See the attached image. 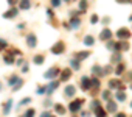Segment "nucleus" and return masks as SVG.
I'll return each mask as SVG.
<instances>
[{"instance_id": "dca6fc26", "label": "nucleus", "mask_w": 132, "mask_h": 117, "mask_svg": "<svg viewBox=\"0 0 132 117\" xmlns=\"http://www.w3.org/2000/svg\"><path fill=\"white\" fill-rule=\"evenodd\" d=\"M79 24H81V20H79L78 17H73V19H72V27H73V28H78Z\"/></svg>"}, {"instance_id": "a18cd8bd", "label": "nucleus", "mask_w": 132, "mask_h": 117, "mask_svg": "<svg viewBox=\"0 0 132 117\" xmlns=\"http://www.w3.org/2000/svg\"><path fill=\"white\" fill-rule=\"evenodd\" d=\"M130 106H132V105H130Z\"/></svg>"}, {"instance_id": "2f4dec72", "label": "nucleus", "mask_w": 132, "mask_h": 117, "mask_svg": "<svg viewBox=\"0 0 132 117\" xmlns=\"http://www.w3.org/2000/svg\"><path fill=\"white\" fill-rule=\"evenodd\" d=\"M103 98H104V100L109 98V91H104V92H103Z\"/></svg>"}, {"instance_id": "c9c22d12", "label": "nucleus", "mask_w": 132, "mask_h": 117, "mask_svg": "<svg viewBox=\"0 0 132 117\" xmlns=\"http://www.w3.org/2000/svg\"><path fill=\"white\" fill-rule=\"evenodd\" d=\"M30 101H31V98H25V100L20 101V105H23V103H30Z\"/></svg>"}, {"instance_id": "37998d69", "label": "nucleus", "mask_w": 132, "mask_h": 117, "mask_svg": "<svg viewBox=\"0 0 132 117\" xmlns=\"http://www.w3.org/2000/svg\"><path fill=\"white\" fill-rule=\"evenodd\" d=\"M130 87H132V86H130Z\"/></svg>"}, {"instance_id": "6ab92c4d", "label": "nucleus", "mask_w": 132, "mask_h": 117, "mask_svg": "<svg viewBox=\"0 0 132 117\" xmlns=\"http://www.w3.org/2000/svg\"><path fill=\"white\" fill-rule=\"evenodd\" d=\"M79 10L81 11L87 10V0H81V2H79Z\"/></svg>"}, {"instance_id": "f3484780", "label": "nucleus", "mask_w": 132, "mask_h": 117, "mask_svg": "<svg viewBox=\"0 0 132 117\" xmlns=\"http://www.w3.org/2000/svg\"><path fill=\"white\" fill-rule=\"evenodd\" d=\"M84 44L86 45H93V38L92 36H86L84 38Z\"/></svg>"}, {"instance_id": "0eeeda50", "label": "nucleus", "mask_w": 132, "mask_h": 117, "mask_svg": "<svg viewBox=\"0 0 132 117\" xmlns=\"http://www.w3.org/2000/svg\"><path fill=\"white\" fill-rule=\"evenodd\" d=\"M117 34H118V38H123V39H127L130 33H129V31H127L126 28H121V30H120V31H118Z\"/></svg>"}, {"instance_id": "a878e982", "label": "nucleus", "mask_w": 132, "mask_h": 117, "mask_svg": "<svg viewBox=\"0 0 132 117\" xmlns=\"http://www.w3.org/2000/svg\"><path fill=\"white\" fill-rule=\"evenodd\" d=\"M123 70H124V64H120V66L117 67V75H120Z\"/></svg>"}, {"instance_id": "9b49d317", "label": "nucleus", "mask_w": 132, "mask_h": 117, "mask_svg": "<svg viewBox=\"0 0 132 117\" xmlns=\"http://www.w3.org/2000/svg\"><path fill=\"white\" fill-rule=\"evenodd\" d=\"M109 87H112V89L121 87V81H120V80H110V81H109Z\"/></svg>"}, {"instance_id": "393cba45", "label": "nucleus", "mask_w": 132, "mask_h": 117, "mask_svg": "<svg viewBox=\"0 0 132 117\" xmlns=\"http://www.w3.org/2000/svg\"><path fill=\"white\" fill-rule=\"evenodd\" d=\"M13 61H14V60H13V56H10V55L5 56V63H6V64H13Z\"/></svg>"}, {"instance_id": "ea45409f", "label": "nucleus", "mask_w": 132, "mask_h": 117, "mask_svg": "<svg viewBox=\"0 0 132 117\" xmlns=\"http://www.w3.org/2000/svg\"><path fill=\"white\" fill-rule=\"evenodd\" d=\"M117 2H123L124 3V2H129V0H117Z\"/></svg>"}, {"instance_id": "f8f14e48", "label": "nucleus", "mask_w": 132, "mask_h": 117, "mask_svg": "<svg viewBox=\"0 0 132 117\" xmlns=\"http://www.w3.org/2000/svg\"><path fill=\"white\" fill-rule=\"evenodd\" d=\"M95 114H96V117H106V112H104V109L100 105L95 108Z\"/></svg>"}, {"instance_id": "1a4fd4ad", "label": "nucleus", "mask_w": 132, "mask_h": 117, "mask_svg": "<svg viewBox=\"0 0 132 117\" xmlns=\"http://www.w3.org/2000/svg\"><path fill=\"white\" fill-rule=\"evenodd\" d=\"M16 14H17V10H16V8H13V10L6 11V13L3 14V17H5V19H11V17H13V16H16Z\"/></svg>"}, {"instance_id": "f704fd0d", "label": "nucleus", "mask_w": 132, "mask_h": 117, "mask_svg": "<svg viewBox=\"0 0 132 117\" xmlns=\"http://www.w3.org/2000/svg\"><path fill=\"white\" fill-rule=\"evenodd\" d=\"M17 2H19V0H8V3H10V5H16Z\"/></svg>"}, {"instance_id": "20e7f679", "label": "nucleus", "mask_w": 132, "mask_h": 117, "mask_svg": "<svg viewBox=\"0 0 132 117\" xmlns=\"http://www.w3.org/2000/svg\"><path fill=\"white\" fill-rule=\"evenodd\" d=\"M27 42H28V47H34L37 44V39H36L34 34H28L27 36Z\"/></svg>"}, {"instance_id": "412c9836", "label": "nucleus", "mask_w": 132, "mask_h": 117, "mask_svg": "<svg viewBox=\"0 0 132 117\" xmlns=\"http://www.w3.org/2000/svg\"><path fill=\"white\" fill-rule=\"evenodd\" d=\"M90 53L89 52H81V53H78V60H84V58H87Z\"/></svg>"}, {"instance_id": "473e14b6", "label": "nucleus", "mask_w": 132, "mask_h": 117, "mask_svg": "<svg viewBox=\"0 0 132 117\" xmlns=\"http://www.w3.org/2000/svg\"><path fill=\"white\" fill-rule=\"evenodd\" d=\"M6 45V41L5 39H0V47H5Z\"/></svg>"}, {"instance_id": "4be33fe9", "label": "nucleus", "mask_w": 132, "mask_h": 117, "mask_svg": "<svg viewBox=\"0 0 132 117\" xmlns=\"http://www.w3.org/2000/svg\"><path fill=\"white\" fill-rule=\"evenodd\" d=\"M34 63L36 64H42L44 63V56H40V55L39 56H34Z\"/></svg>"}, {"instance_id": "2eb2a0df", "label": "nucleus", "mask_w": 132, "mask_h": 117, "mask_svg": "<svg viewBox=\"0 0 132 117\" xmlns=\"http://www.w3.org/2000/svg\"><path fill=\"white\" fill-rule=\"evenodd\" d=\"M30 6H31V3L28 2V0H22V2H20V8L22 10H28Z\"/></svg>"}, {"instance_id": "f257e3e1", "label": "nucleus", "mask_w": 132, "mask_h": 117, "mask_svg": "<svg viewBox=\"0 0 132 117\" xmlns=\"http://www.w3.org/2000/svg\"><path fill=\"white\" fill-rule=\"evenodd\" d=\"M81 105H82V100H75V101H72V103H70L69 109H70L72 112H76V111H79V109H81Z\"/></svg>"}, {"instance_id": "72a5a7b5", "label": "nucleus", "mask_w": 132, "mask_h": 117, "mask_svg": "<svg viewBox=\"0 0 132 117\" xmlns=\"http://www.w3.org/2000/svg\"><path fill=\"white\" fill-rule=\"evenodd\" d=\"M51 3H53V6H59V0H51Z\"/></svg>"}, {"instance_id": "7ed1b4c3", "label": "nucleus", "mask_w": 132, "mask_h": 117, "mask_svg": "<svg viewBox=\"0 0 132 117\" xmlns=\"http://www.w3.org/2000/svg\"><path fill=\"white\" fill-rule=\"evenodd\" d=\"M57 74H59V69H57V67H53V69H50L48 72H45L44 77H45V78H54Z\"/></svg>"}, {"instance_id": "e433bc0d", "label": "nucleus", "mask_w": 132, "mask_h": 117, "mask_svg": "<svg viewBox=\"0 0 132 117\" xmlns=\"http://www.w3.org/2000/svg\"><path fill=\"white\" fill-rule=\"evenodd\" d=\"M22 70H23V72H27V70H28V66H27V64H23V67H22Z\"/></svg>"}, {"instance_id": "ddd939ff", "label": "nucleus", "mask_w": 132, "mask_h": 117, "mask_svg": "<svg viewBox=\"0 0 132 117\" xmlns=\"http://www.w3.org/2000/svg\"><path fill=\"white\" fill-rule=\"evenodd\" d=\"M107 111L109 112H115L117 111V103L115 101H107Z\"/></svg>"}, {"instance_id": "c03bdc74", "label": "nucleus", "mask_w": 132, "mask_h": 117, "mask_svg": "<svg viewBox=\"0 0 132 117\" xmlns=\"http://www.w3.org/2000/svg\"><path fill=\"white\" fill-rule=\"evenodd\" d=\"M50 117H51V115H50Z\"/></svg>"}, {"instance_id": "4c0bfd02", "label": "nucleus", "mask_w": 132, "mask_h": 117, "mask_svg": "<svg viewBox=\"0 0 132 117\" xmlns=\"http://www.w3.org/2000/svg\"><path fill=\"white\" fill-rule=\"evenodd\" d=\"M40 117H50V114H48V112H42V115H40Z\"/></svg>"}, {"instance_id": "c756f323", "label": "nucleus", "mask_w": 132, "mask_h": 117, "mask_svg": "<svg viewBox=\"0 0 132 117\" xmlns=\"http://www.w3.org/2000/svg\"><path fill=\"white\" fill-rule=\"evenodd\" d=\"M90 22H92V24H96V22H98V16H92Z\"/></svg>"}, {"instance_id": "aec40b11", "label": "nucleus", "mask_w": 132, "mask_h": 117, "mask_svg": "<svg viewBox=\"0 0 132 117\" xmlns=\"http://www.w3.org/2000/svg\"><path fill=\"white\" fill-rule=\"evenodd\" d=\"M70 64H72V67H73L75 70H78V69H79V63H78V60H72V61H70Z\"/></svg>"}, {"instance_id": "c85d7f7f", "label": "nucleus", "mask_w": 132, "mask_h": 117, "mask_svg": "<svg viewBox=\"0 0 132 117\" xmlns=\"http://www.w3.org/2000/svg\"><path fill=\"white\" fill-rule=\"evenodd\" d=\"M45 91H47V87H44V86H42V87H39V89H37V94H45Z\"/></svg>"}, {"instance_id": "5701e85b", "label": "nucleus", "mask_w": 132, "mask_h": 117, "mask_svg": "<svg viewBox=\"0 0 132 117\" xmlns=\"http://www.w3.org/2000/svg\"><path fill=\"white\" fill-rule=\"evenodd\" d=\"M117 100H118V101H124V100H126V95H124L123 92H118V94H117Z\"/></svg>"}, {"instance_id": "58836bf2", "label": "nucleus", "mask_w": 132, "mask_h": 117, "mask_svg": "<svg viewBox=\"0 0 132 117\" xmlns=\"http://www.w3.org/2000/svg\"><path fill=\"white\" fill-rule=\"evenodd\" d=\"M117 117H126L124 114H117Z\"/></svg>"}, {"instance_id": "423d86ee", "label": "nucleus", "mask_w": 132, "mask_h": 117, "mask_svg": "<svg viewBox=\"0 0 132 117\" xmlns=\"http://www.w3.org/2000/svg\"><path fill=\"white\" fill-rule=\"evenodd\" d=\"M110 36H112V33H110V30H107V28H104V30H103V33L100 34V39H103V41H106V39H110Z\"/></svg>"}, {"instance_id": "bb28decb", "label": "nucleus", "mask_w": 132, "mask_h": 117, "mask_svg": "<svg viewBox=\"0 0 132 117\" xmlns=\"http://www.w3.org/2000/svg\"><path fill=\"white\" fill-rule=\"evenodd\" d=\"M56 112H59V114H64V112H65V109H64L62 106H59V105H56Z\"/></svg>"}, {"instance_id": "9d476101", "label": "nucleus", "mask_w": 132, "mask_h": 117, "mask_svg": "<svg viewBox=\"0 0 132 117\" xmlns=\"http://www.w3.org/2000/svg\"><path fill=\"white\" fill-rule=\"evenodd\" d=\"M81 83H82V87H84V89H90V78L82 77V78H81Z\"/></svg>"}, {"instance_id": "f03ea898", "label": "nucleus", "mask_w": 132, "mask_h": 117, "mask_svg": "<svg viewBox=\"0 0 132 117\" xmlns=\"http://www.w3.org/2000/svg\"><path fill=\"white\" fill-rule=\"evenodd\" d=\"M62 52H64V44H62V42H57L56 45L51 47V53H54V55H59V53H62Z\"/></svg>"}, {"instance_id": "b1692460", "label": "nucleus", "mask_w": 132, "mask_h": 117, "mask_svg": "<svg viewBox=\"0 0 132 117\" xmlns=\"http://www.w3.org/2000/svg\"><path fill=\"white\" fill-rule=\"evenodd\" d=\"M11 105H13V101H11V100H10V101H6V106H5V111H3L5 114H8V112H10V109H11Z\"/></svg>"}, {"instance_id": "4468645a", "label": "nucleus", "mask_w": 132, "mask_h": 117, "mask_svg": "<svg viewBox=\"0 0 132 117\" xmlns=\"http://www.w3.org/2000/svg\"><path fill=\"white\" fill-rule=\"evenodd\" d=\"M57 84H59V81H53V83L47 87V92H48V94H53V91H54V87H57Z\"/></svg>"}, {"instance_id": "a19ab883", "label": "nucleus", "mask_w": 132, "mask_h": 117, "mask_svg": "<svg viewBox=\"0 0 132 117\" xmlns=\"http://www.w3.org/2000/svg\"><path fill=\"white\" fill-rule=\"evenodd\" d=\"M129 19H130V20H132V16H130V17H129Z\"/></svg>"}, {"instance_id": "cd10ccee", "label": "nucleus", "mask_w": 132, "mask_h": 117, "mask_svg": "<svg viewBox=\"0 0 132 117\" xmlns=\"http://www.w3.org/2000/svg\"><path fill=\"white\" fill-rule=\"evenodd\" d=\"M33 115H34V111L33 109H28L27 114H25V117H33Z\"/></svg>"}, {"instance_id": "79ce46f5", "label": "nucleus", "mask_w": 132, "mask_h": 117, "mask_svg": "<svg viewBox=\"0 0 132 117\" xmlns=\"http://www.w3.org/2000/svg\"><path fill=\"white\" fill-rule=\"evenodd\" d=\"M65 2H70V0H65Z\"/></svg>"}, {"instance_id": "6e6552de", "label": "nucleus", "mask_w": 132, "mask_h": 117, "mask_svg": "<svg viewBox=\"0 0 132 117\" xmlns=\"http://www.w3.org/2000/svg\"><path fill=\"white\" fill-rule=\"evenodd\" d=\"M64 92H65V97H72L75 94V86H67Z\"/></svg>"}, {"instance_id": "a211bd4d", "label": "nucleus", "mask_w": 132, "mask_h": 117, "mask_svg": "<svg viewBox=\"0 0 132 117\" xmlns=\"http://www.w3.org/2000/svg\"><path fill=\"white\" fill-rule=\"evenodd\" d=\"M19 81H20V80H19V77H17V75H13V77L10 78V81H8V83H10V84H17Z\"/></svg>"}, {"instance_id": "7c9ffc66", "label": "nucleus", "mask_w": 132, "mask_h": 117, "mask_svg": "<svg viewBox=\"0 0 132 117\" xmlns=\"http://www.w3.org/2000/svg\"><path fill=\"white\" fill-rule=\"evenodd\" d=\"M93 74H101V69H100L98 66H95V67H93Z\"/></svg>"}, {"instance_id": "39448f33", "label": "nucleus", "mask_w": 132, "mask_h": 117, "mask_svg": "<svg viewBox=\"0 0 132 117\" xmlns=\"http://www.w3.org/2000/svg\"><path fill=\"white\" fill-rule=\"evenodd\" d=\"M70 75H72V70H70V69H65V70L61 74V81H67V80L70 78Z\"/></svg>"}]
</instances>
